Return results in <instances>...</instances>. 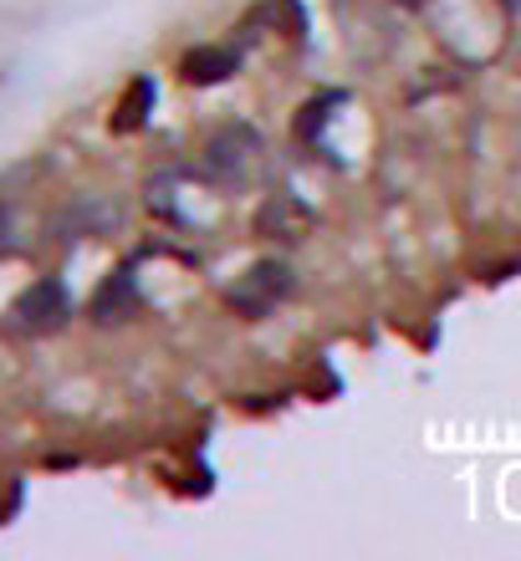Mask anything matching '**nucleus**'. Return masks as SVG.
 I'll return each instance as SVG.
<instances>
[{
    "mask_svg": "<svg viewBox=\"0 0 521 561\" xmlns=\"http://www.w3.org/2000/svg\"><path fill=\"white\" fill-rule=\"evenodd\" d=\"M286 291H292V271H286L282 261H256L225 296H230V307H236L240 317H267Z\"/></svg>",
    "mask_w": 521,
    "mask_h": 561,
    "instance_id": "nucleus-1",
    "label": "nucleus"
},
{
    "mask_svg": "<svg viewBox=\"0 0 521 561\" xmlns=\"http://www.w3.org/2000/svg\"><path fill=\"white\" fill-rule=\"evenodd\" d=\"M67 317H72V301H67V286H61V280H36V286H26L21 301H15V322L26 327V332H57Z\"/></svg>",
    "mask_w": 521,
    "mask_h": 561,
    "instance_id": "nucleus-2",
    "label": "nucleus"
},
{
    "mask_svg": "<svg viewBox=\"0 0 521 561\" xmlns=\"http://www.w3.org/2000/svg\"><path fill=\"white\" fill-rule=\"evenodd\" d=\"M251 153H256V134H251V128H225L220 138H209L205 163L220 179H240L246 169H251Z\"/></svg>",
    "mask_w": 521,
    "mask_h": 561,
    "instance_id": "nucleus-3",
    "label": "nucleus"
},
{
    "mask_svg": "<svg viewBox=\"0 0 521 561\" xmlns=\"http://www.w3.org/2000/svg\"><path fill=\"white\" fill-rule=\"evenodd\" d=\"M236 67H240L236 46H200V51H190V57L179 61V77H184L190 88H215V82H225Z\"/></svg>",
    "mask_w": 521,
    "mask_h": 561,
    "instance_id": "nucleus-4",
    "label": "nucleus"
},
{
    "mask_svg": "<svg viewBox=\"0 0 521 561\" xmlns=\"http://www.w3.org/2000/svg\"><path fill=\"white\" fill-rule=\"evenodd\" d=\"M134 301H138L134 271H118V276H107L103 286H98V296H92V317H98V322H123V317L134 311Z\"/></svg>",
    "mask_w": 521,
    "mask_h": 561,
    "instance_id": "nucleus-5",
    "label": "nucleus"
},
{
    "mask_svg": "<svg viewBox=\"0 0 521 561\" xmlns=\"http://www.w3.org/2000/svg\"><path fill=\"white\" fill-rule=\"evenodd\" d=\"M149 113H154V82H149V77H134V82H128V92H123L118 113H113V128H118V134H134Z\"/></svg>",
    "mask_w": 521,
    "mask_h": 561,
    "instance_id": "nucleus-6",
    "label": "nucleus"
},
{
    "mask_svg": "<svg viewBox=\"0 0 521 561\" xmlns=\"http://www.w3.org/2000/svg\"><path fill=\"white\" fill-rule=\"evenodd\" d=\"M332 103H343V92H322V98H313V103L302 107L297 138H307V144H313V138L322 134V123H328V107H332Z\"/></svg>",
    "mask_w": 521,
    "mask_h": 561,
    "instance_id": "nucleus-7",
    "label": "nucleus"
},
{
    "mask_svg": "<svg viewBox=\"0 0 521 561\" xmlns=\"http://www.w3.org/2000/svg\"><path fill=\"white\" fill-rule=\"evenodd\" d=\"M399 5H424V0H399Z\"/></svg>",
    "mask_w": 521,
    "mask_h": 561,
    "instance_id": "nucleus-8",
    "label": "nucleus"
}]
</instances>
